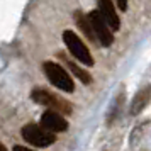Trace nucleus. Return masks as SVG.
Instances as JSON below:
<instances>
[{
	"mask_svg": "<svg viewBox=\"0 0 151 151\" xmlns=\"http://www.w3.org/2000/svg\"><path fill=\"white\" fill-rule=\"evenodd\" d=\"M42 70H44V75L48 76V80L51 82V85H55L56 88L63 90L66 93H71L75 90V83L71 80V76L61 65L53 61H46L42 65Z\"/></svg>",
	"mask_w": 151,
	"mask_h": 151,
	"instance_id": "obj_1",
	"label": "nucleus"
},
{
	"mask_svg": "<svg viewBox=\"0 0 151 151\" xmlns=\"http://www.w3.org/2000/svg\"><path fill=\"white\" fill-rule=\"evenodd\" d=\"M63 41L66 44V48H68L70 55L76 58L80 63H83L85 66H93V58L90 55L88 48L85 46V42L78 37V36L73 32V31H70L66 29L65 32H63Z\"/></svg>",
	"mask_w": 151,
	"mask_h": 151,
	"instance_id": "obj_2",
	"label": "nucleus"
},
{
	"mask_svg": "<svg viewBox=\"0 0 151 151\" xmlns=\"http://www.w3.org/2000/svg\"><path fill=\"white\" fill-rule=\"evenodd\" d=\"M22 137L36 148H48L56 141V136L49 131L42 129L39 124H26L21 131Z\"/></svg>",
	"mask_w": 151,
	"mask_h": 151,
	"instance_id": "obj_3",
	"label": "nucleus"
},
{
	"mask_svg": "<svg viewBox=\"0 0 151 151\" xmlns=\"http://www.w3.org/2000/svg\"><path fill=\"white\" fill-rule=\"evenodd\" d=\"M32 100L36 104H41L46 107H51V110H55L58 114H71V107L68 102H65L61 99H58L56 95H53L51 92L42 88H36L32 92Z\"/></svg>",
	"mask_w": 151,
	"mask_h": 151,
	"instance_id": "obj_4",
	"label": "nucleus"
},
{
	"mask_svg": "<svg viewBox=\"0 0 151 151\" xmlns=\"http://www.w3.org/2000/svg\"><path fill=\"white\" fill-rule=\"evenodd\" d=\"M90 21V26L93 29V34L97 37V42H100L104 48H109L110 44L114 42V36H112V31L107 27L105 21L102 19V15L99 14V10H92L90 15H87Z\"/></svg>",
	"mask_w": 151,
	"mask_h": 151,
	"instance_id": "obj_5",
	"label": "nucleus"
},
{
	"mask_svg": "<svg viewBox=\"0 0 151 151\" xmlns=\"http://www.w3.org/2000/svg\"><path fill=\"white\" fill-rule=\"evenodd\" d=\"M39 126L42 129L55 134V132H63V131L68 129V121L61 114L55 112V110H48V112H44L41 116V124Z\"/></svg>",
	"mask_w": 151,
	"mask_h": 151,
	"instance_id": "obj_6",
	"label": "nucleus"
},
{
	"mask_svg": "<svg viewBox=\"0 0 151 151\" xmlns=\"http://www.w3.org/2000/svg\"><path fill=\"white\" fill-rule=\"evenodd\" d=\"M99 4V14L102 15L105 21L107 27L114 32L121 29V21H119V14L116 12V5L112 4V0H97Z\"/></svg>",
	"mask_w": 151,
	"mask_h": 151,
	"instance_id": "obj_7",
	"label": "nucleus"
},
{
	"mask_svg": "<svg viewBox=\"0 0 151 151\" xmlns=\"http://www.w3.org/2000/svg\"><path fill=\"white\" fill-rule=\"evenodd\" d=\"M75 22H76V26H78V29L87 36V39H90L92 42H97V37H95V34H93L92 26H90L88 17L83 14L82 10H76V12H75Z\"/></svg>",
	"mask_w": 151,
	"mask_h": 151,
	"instance_id": "obj_8",
	"label": "nucleus"
},
{
	"mask_svg": "<svg viewBox=\"0 0 151 151\" xmlns=\"http://www.w3.org/2000/svg\"><path fill=\"white\" fill-rule=\"evenodd\" d=\"M65 61H66V66L70 68V71H71V73H73V75H75L82 83H85V85H90V83H92V76H90L88 71H85V70L80 68L76 63L70 61V60H66V58H65Z\"/></svg>",
	"mask_w": 151,
	"mask_h": 151,
	"instance_id": "obj_9",
	"label": "nucleus"
},
{
	"mask_svg": "<svg viewBox=\"0 0 151 151\" xmlns=\"http://www.w3.org/2000/svg\"><path fill=\"white\" fill-rule=\"evenodd\" d=\"M146 102H148V88L144 90V92H141V93L136 97V100L132 104V109H131V114H137V112L146 105Z\"/></svg>",
	"mask_w": 151,
	"mask_h": 151,
	"instance_id": "obj_10",
	"label": "nucleus"
},
{
	"mask_svg": "<svg viewBox=\"0 0 151 151\" xmlns=\"http://www.w3.org/2000/svg\"><path fill=\"white\" fill-rule=\"evenodd\" d=\"M116 4H117V9L121 12H126L127 10V0H116Z\"/></svg>",
	"mask_w": 151,
	"mask_h": 151,
	"instance_id": "obj_11",
	"label": "nucleus"
},
{
	"mask_svg": "<svg viewBox=\"0 0 151 151\" xmlns=\"http://www.w3.org/2000/svg\"><path fill=\"white\" fill-rule=\"evenodd\" d=\"M12 151H34V150L26 148V146H14V150H12Z\"/></svg>",
	"mask_w": 151,
	"mask_h": 151,
	"instance_id": "obj_12",
	"label": "nucleus"
},
{
	"mask_svg": "<svg viewBox=\"0 0 151 151\" xmlns=\"http://www.w3.org/2000/svg\"><path fill=\"white\" fill-rule=\"evenodd\" d=\"M0 151H7V148L4 146V143H2V141H0Z\"/></svg>",
	"mask_w": 151,
	"mask_h": 151,
	"instance_id": "obj_13",
	"label": "nucleus"
}]
</instances>
